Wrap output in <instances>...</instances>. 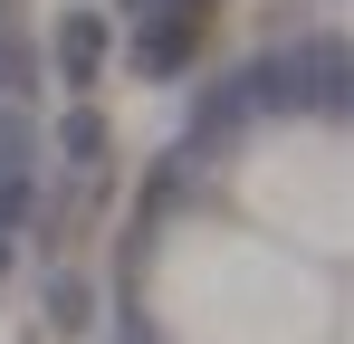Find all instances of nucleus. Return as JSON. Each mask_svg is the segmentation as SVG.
Wrapping results in <instances>:
<instances>
[{
  "label": "nucleus",
  "mask_w": 354,
  "mask_h": 344,
  "mask_svg": "<svg viewBox=\"0 0 354 344\" xmlns=\"http://www.w3.org/2000/svg\"><path fill=\"white\" fill-rule=\"evenodd\" d=\"M48 57H58V77H67V86H96V77H106V19L67 10V19H58V39H48Z\"/></svg>",
  "instance_id": "nucleus-1"
},
{
  "label": "nucleus",
  "mask_w": 354,
  "mask_h": 344,
  "mask_svg": "<svg viewBox=\"0 0 354 344\" xmlns=\"http://www.w3.org/2000/svg\"><path fill=\"white\" fill-rule=\"evenodd\" d=\"M134 57H144V67H163V77H173L182 57H192V19H153V29H144V39H134Z\"/></svg>",
  "instance_id": "nucleus-2"
},
{
  "label": "nucleus",
  "mask_w": 354,
  "mask_h": 344,
  "mask_svg": "<svg viewBox=\"0 0 354 344\" xmlns=\"http://www.w3.org/2000/svg\"><path fill=\"white\" fill-rule=\"evenodd\" d=\"M58 153H67V163H106V115H86V106H77V115L58 124Z\"/></svg>",
  "instance_id": "nucleus-3"
},
{
  "label": "nucleus",
  "mask_w": 354,
  "mask_h": 344,
  "mask_svg": "<svg viewBox=\"0 0 354 344\" xmlns=\"http://www.w3.org/2000/svg\"><path fill=\"white\" fill-rule=\"evenodd\" d=\"M48 316H58V335H86V278H48Z\"/></svg>",
  "instance_id": "nucleus-4"
}]
</instances>
